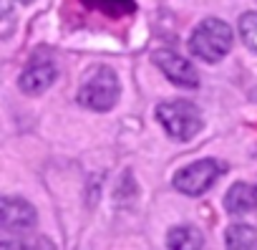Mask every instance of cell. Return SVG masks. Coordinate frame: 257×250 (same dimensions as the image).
I'll list each match as a JSON object with an SVG mask.
<instances>
[{"instance_id":"1","label":"cell","mask_w":257,"mask_h":250,"mask_svg":"<svg viewBox=\"0 0 257 250\" xmlns=\"http://www.w3.org/2000/svg\"><path fill=\"white\" fill-rule=\"evenodd\" d=\"M157 119L164 132L177 142H189L202 129V111L184 99H172L157 106Z\"/></svg>"},{"instance_id":"2","label":"cell","mask_w":257,"mask_h":250,"mask_svg":"<svg viewBox=\"0 0 257 250\" xmlns=\"http://www.w3.org/2000/svg\"><path fill=\"white\" fill-rule=\"evenodd\" d=\"M229 48H232V31L224 21L217 18L202 21L189 38V51L207 63L222 61L229 53Z\"/></svg>"},{"instance_id":"3","label":"cell","mask_w":257,"mask_h":250,"mask_svg":"<svg viewBox=\"0 0 257 250\" xmlns=\"http://www.w3.org/2000/svg\"><path fill=\"white\" fill-rule=\"evenodd\" d=\"M118 78L108 66L93 68V73L78 89V104L91 111H108L118 101Z\"/></svg>"},{"instance_id":"4","label":"cell","mask_w":257,"mask_h":250,"mask_svg":"<svg viewBox=\"0 0 257 250\" xmlns=\"http://www.w3.org/2000/svg\"><path fill=\"white\" fill-rule=\"evenodd\" d=\"M219 177H222V164L217 159H199L174 175V187L189 197H197L207 192Z\"/></svg>"},{"instance_id":"5","label":"cell","mask_w":257,"mask_h":250,"mask_svg":"<svg viewBox=\"0 0 257 250\" xmlns=\"http://www.w3.org/2000/svg\"><path fill=\"white\" fill-rule=\"evenodd\" d=\"M152 58H154V63L162 68V73H164L172 84H177V86H182V89H197V86H199V76H197L194 66H192L184 56L162 48V51H154Z\"/></svg>"},{"instance_id":"6","label":"cell","mask_w":257,"mask_h":250,"mask_svg":"<svg viewBox=\"0 0 257 250\" xmlns=\"http://www.w3.org/2000/svg\"><path fill=\"white\" fill-rule=\"evenodd\" d=\"M0 225L8 232L11 230H26V227L36 225V210L26 200L6 195L0 200Z\"/></svg>"},{"instance_id":"7","label":"cell","mask_w":257,"mask_h":250,"mask_svg":"<svg viewBox=\"0 0 257 250\" xmlns=\"http://www.w3.org/2000/svg\"><path fill=\"white\" fill-rule=\"evenodd\" d=\"M56 81V66L46 58H36L26 66V71L21 73L18 78V86L26 91V94H41L46 91L51 84Z\"/></svg>"},{"instance_id":"8","label":"cell","mask_w":257,"mask_h":250,"mask_svg":"<svg viewBox=\"0 0 257 250\" xmlns=\"http://www.w3.org/2000/svg\"><path fill=\"white\" fill-rule=\"evenodd\" d=\"M224 210L229 215H244L257 210V187L247 182H237L224 195Z\"/></svg>"},{"instance_id":"9","label":"cell","mask_w":257,"mask_h":250,"mask_svg":"<svg viewBox=\"0 0 257 250\" xmlns=\"http://www.w3.org/2000/svg\"><path fill=\"white\" fill-rule=\"evenodd\" d=\"M167 247H172V250H199V247H204V237H202L199 230H194L189 225L172 227L169 237H167Z\"/></svg>"},{"instance_id":"10","label":"cell","mask_w":257,"mask_h":250,"mask_svg":"<svg viewBox=\"0 0 257 250\" xmlns=\"http://www.w3.org/2000/svg\"><path fill=\"white\" fill-rule=\"evenodd\" d=\"M88 11H101L111 18L132 16L137 11V0H81Z\"/></svg>"},{"instance_id":"11","label":"cell","mask_w":257,"mask_h":250,"mask_svg":"<svg viewBox=\"0 0 257 250\" xmlns=\"http://www.w3.org/2000/svg\"><path fill=\"white\" fill-rule=\"evenodd\" d=\"M224 242L227 247H257V230L249 225H229Z\"/></svg>"},{"instance_id":"12","label":"cell","mask_w":257,"mask_h":250,"mask_svg":"<svg viewBox=\"0 0 257 250\" xmlns=\"http://www.w3.org/2000/svg\"><path fill=\"white\" fill-rule=\"evenodd\" d=\"M239 33L249 51L257 53V11H249L239 18Z\"/></svg>"},{"instance_id":"13","label":"cell","mask_w":257,"mask_h":250,"mask_svg":"<svg viewBox=\"0 0 257 250\" xmlns=\"http://www.w3.org/2000/svg\"><path fill=\"white\" fill-rule=\"evenodd\" d=\"M18 3H31V0H18Z\"/></svg>"}]
</instances>
